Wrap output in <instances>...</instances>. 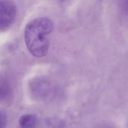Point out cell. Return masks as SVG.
Wrapping results in <instances>:
<instances>
[{"instance_id": "cell-1", "label": "cell", "mask_w": 128, "mask_h": 128, "mask_svg": "<svg viewBox=\"0 0 128 128\" xmlns=\"http://www.w3.org/2000/svg\"><path fill=\"white\" fill-rule=\"evenodd\" d=\"M53 22L46 17H39L29 22L24 31L26 45L34 57L45 56L50 48L49 35L53 29Z\"/></svg>"}, {"instance_id": "cell-2", "label": "cell", "mask_w": 128, "mask_h": 128, "mask_svg": "<svg viewBox=\"0 0 128 128\" xmlns=\"http://www.w3.org/2000/svg\"><path fill=\"white\" fill-rule=\"evenodd\" d=\"M16 16V7L12 0H0V28L7 31L14 23Z\"/></svg>"}, {"instance_id": "cell-3", "label": "cell", "mask_w": 128, "mask_h": 128, "mask_svg": "<svg viewBox=\"0 0 128 128\" xmlns=\"http://www.w3.org/2000/svg\"><path fill=\"white\" fill-rule=\"evenodd\" d=\"M38 118L35 116L34 115H30V114H26L20 118L19 123L20 125L22 128H34L37 124H38Z\"/></svg>"}, {"instance_id": "cell-4", "label": "cell", "mask_w": 128, "mask_h": 128, "mask_svg": "<svg viewBox=\"0 0 128 128\" xmlns=\"http://www.w3.org/2000/svg\"><path fill=\"white\" fill-rule=\"evenodd\" d=\"M6 123H7L6 116L3 112H1L0 113V127L1 128H4L5 126Z\"/></svg>"}, {"instance_id": "cell-5", "label": "cell", "mask_w": 128, "mask_h": 128, "mask_svg": "<svg viewBox=\"0 0 128 128\" xmlns=\"http://www.w3.org/2000/svg\"><path fill=\"white\" fill-rule=\"evenodd\" d=\"M121 4H122V9L126 13H128V0H122Z\"/></svg>"}]
</instances>
